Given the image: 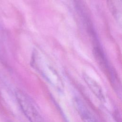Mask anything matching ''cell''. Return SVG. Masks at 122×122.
Returning <instances> with one entry per match:
<instances>
[{"instance_id":"6da1fadb","label":"cell","mask_w":122,"mask_h":122,"mask_svg":"<svg viewBox=\"0 0 122 122\" xmlns=\"http://www.w3.org/2000/svg\"><path fill=\"white\" fill-rule=\"evenodd\" d=\"M31 64L51 84L58 89H61L62 82L57 72L48 60L38 51L33 52Z\"/></svg>"},{"instance_id":"7a4b0ae2","label":"cell","mask_w":122,"mask_h":122,"mask_svg":"<svg viewBox=\"0 0 122 122\" xmlns=\"http://www.w3.org/2000/svg\"><path fill=\"white\" fill-rule=\"evenodd\" d=\"M16 97L22 112L30 122H45L28 95L18 90L16 92Z\"/></svg>"},{"instance_id":"3957f363","label":"cell","mask_w":122,"mask_h":122,"mask_svg":"<svg viewBox=\"0 0 122 122\" xmlns=\"http://www.w3.org/2000/svg\"><path fill=\"white\" fill-rule=\"evenodd\" d=\"M76 11L81 18L87 32L92 40V41L97 40L96 33L91 20V16L83 0H73Z\"/></svg>"},{"instance_id":"277c9868","label":"cell","mask_w":122,"mask_h":122,"mask_svg":"<svg viewBox=\"0 0 122 122\" xmlns=\"http://www.w3.org/2000/svg\"><path fill=\"white\" fill-rule=\"evenodd\" d=\"M74 104L83 122H99L94 115L80 99L75 98Z\"/></svg>"},{"instance_id":"5b68a950","label":"cell","mask_w":122,"mask_h":122,"mask_svg":"<svg viewBox=\"0 0 122 122\" xmlns=\"http://www.w3.org/2000/svg\"><path fill=\"white\" fill-rule=\"evenodd\" d=\"M108 9L117 24L121 27L122 21V0H107Z\"/></svg>"},{"instance_id":"8992f818","label":"cell","mask_w":122,"mask_h":122,"mask_svg":"<svg viewBox=\"0 0 122 122\" xmlns=\"http://www.w3.org/2000/svg\"><path fill=\"white\" fill-rule=\"evenodd\" d=\"M83 77L87 85L93 94L101 101H104L105 98L102 89L100 85L87 74H83Z\"/></svg>"},{"instance_id":"52a82bcc","label":"cell","mask_w":122,"mask_h":122,"mask_svg":"<svg viewBox=\"0 0 122 122\" xmlns=\"http://www.w3.org/2000/svg\"><path fill=\"white\" fill-rule=\"evenodd\" d=\"M93 54L94 58L101 67L105 71L109 64L107 61L102 50L99 44L94 45L93 48Z\"/></svg>"}]
</instances>
